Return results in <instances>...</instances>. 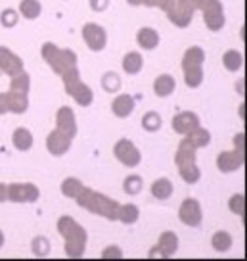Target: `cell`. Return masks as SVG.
I'll use <instances>...</instances> for the list:
<instances>
[{
    "mask_svg": "<svg viewBox=\"0 0 247 261\" xmlns=\"http://www.w3.org/2000/svg\"><path fill=\"white\" fill-rule=\"evenodd\" d=\"M77 137V119L71 108H59L56 112V129L52 130L46 139V148L52 155H64L69 152L73 144V139Z\"/></svg>",
    "mask_w": 247,
    "mask_h": 261,
    "instance_id": "cell-1",
    "label": "cell"
},
{
    "mask_svg": "<svg viewBox=\"0 0 247 261\" xmlns=\"http://www.w3.org/2000/svg\"><path fill=\"white\" fill-rule=\"evenodd\" d=\"M42 60L52 67L54 73L61 77V81L81 77L79 65H77V54L69 48H59L54 42H44L41 48Z\"/></svg>",
    "mask_w": 247,
    "mask_h": 261,
    "instance_id": "cell-2",
    "label": "cell"
},
{
    "mask_svg": "<svg viewBox=\"0 0 247 261\" xmlns=\"http://www.w3.org/2000/svg\"><path fill=\"white\" fill-rule=\"evenodd\" d=\"M199 150L198 142L194 139V135L190 133L180 140V144L176 148V155H174V163L178 167V175L182 180H186L188 185H196L201 179V169H199L198 162H196V152Z\"/></svg>",
    "mask_w": 247,
    "mask_h": 261,
    "instance_id": "cell-3",
    "label": "cell"
},
{
    "mask_svg": "<svg viewBox=\"0 0 247 261\" xmlns=\"http://www.w3.org/2000/svg\"><path fill=\"white\" fill-rule=\"evenodd\" d=\"M58 232L59 237L66 240V255L71 259L82 257L86 252V242H88V234L81 223H77L73 217L69 215H61L58 219Z\"/></svg>",
    "mask_w": 247,
    "mask_h": 261,
    "instance_id": "cell-4",
    "label": "cell"
},
{
    "mask_svg": "<svg viewBox=\"0 0 247 261\" xmlns=\"http://www.w3.org/2000/svg\"><path fill=\"white\" fill-rule=\"evenodd\" d=\"M75 202L81 205L82 210L94 213V215H100V217H106L109 221H117V212L121 205L113 198L86 187H82L81 192L75 196Z\"/></svg>",
    "mask_w": 247,
    "mask_h": 261,
    "instance_id": "cell-5",
    "label": "cell"
},
{
    "mask_svg": "<svg viewBox=\"0 0 247 261\" xmlns=\"http://www.w3.org/2000/svg\"><path fill=\"white\" fill-rule=\"evenodd\" d=\"M10 90L4 92L10 114H25L29 108V89H31V77L21 71L19 75L10 77Z\"/></svg>",
    "mask_w": 247,
    "mask_h": 261,
    "instance_id": "cell-6",
    "label": "cell"
},
{
    "mask_svg": "<svg viewBox=\"0 0 247 261\" xmlns=\"http://www.w3.org/2000/svg\"><path fill=\"white\" fill-rule=\"evenodd\" d=\"M203 62H205V50L201 46H190L182 58V71L184 81L190 89H198L203 83Z\"/></svg>",
    "mask_w": 247,
    "mask_h": 261,
    "instance_id": "cell-7",
    "label": "cell"
},
{
    "mask_svg": "<svg viewBox=\"0 0 247 261\" xmlns=\"http://www.w3.org/2000/svg\"><path fill=\"white\" fill-rule=\"evenodd\" d=\"M243 165V133L234 137V150H224L217 158V167L221 173H234Z\"/></svg>",
    "mask_w": 247,
    "mask_h": 261,
    "instance_id": "cell-8",
    "label": "cell"
},
{
    "mask_svg": "<svg viewBox=\"0 0 247 261\" xmlns=\"http://www.w3.org/2000/svg\"><path fill=\"white\" fill-rule=\"evenodd\" d=\"M8 202L14 204H35L41 198V190L33 182H12L6 187Z\"/></svg>",
    "mask_w": 247,
    "mask_h": 261,
    "instance_id": "cell-9",
    "label": "cell"
},
{
    "mask_svg": "<svg viewBox=\"0 0 247 261\" xmlns=\"http://www.w3.org/2000/svg\"><path fill=\"white\" fill-rule=\"evenodd\" d=\"M203 12V21H205L209 31H221L226 23V16H224V6L221 0H207L205 6L201 8Z\"/></svg>",
    "mask_w": 247,
    "mask_h": 261,
    "instance_id": "cell-10",
    "label": "cell"
},
{
    "mask_svg": "<svg viewBox=\"0 0 247 261\" xmlns=\"http://www.w3.org/2000/svg\"><path fill=\"white\" fill-rule=\"evenodd\" d=\"M64 87H66L67 94L73 98L79 106L86 108L94 102V92H92V89L86 85V83L81 81V77L67 79V81H64Z\"/></svg>",
    "mask_w": 247,
    "mask_h": 261,
    "instance_id": "cell-11",
    "label": "cell"
},
{
    "mask_svg": "<svg viewBox=\"0 0 247 261\" xmlns=\"http://www.w3.org/2000/svg\"><path fill=\"white\" fill-rule=\"evenodd\" d=\"M113 154H115L117 162H121L127 167H136L142 162L140 150L134 146V142L129 139L117 140L115 146H113Z\"/></svg>",
    "mask_w": 247,
    "mask_h": 261,
    "instance_id": "cell-12",
    "label": "cell"
},
{
    "mask_svg": "<svg viewBox=\"0 0 247 261\" xmlns=\"http://www.w3.org/2000/svg\"><path fill=\"white\" fill-rule=\"evenodd\" d=\"M82 39L92 52H102L107 44V31L98 23H84L82 27Z\"/></svg>",
    "mask_w": 247,
    "mask_h": 261,
    "instance_id": "cell-13",
    "label": "cell"
},
{
    "mask_svg": "<svg viewBox=\"0 0 247 261\" xmlns=\"http://www.w3.org/2000/svg\"><path fill=\"white\" fill-rule=\"evenodd\" d=\"M178 219L188 227H199L203 221V210L201 204L194 198H186L178 207Z\"/></svg>",
    "mask_w": 247,
    "mask_h": 261,
    "instance_id": "cell-14",
    "label": "cell"
},
{
    "mask_svg": "<svg viewBox=\"0 0 247 261\" xmlns=\"http://www.w3.org/2000/svg\"><path fill=\"white\" fill-rule=\"evenodd\" d=\"M178 250V237L171 232V230H165L161 232V237L157 240V244L149 250V257H173Z\"/></svg>",
    "mask_w": 247,
    "mask_h": 261,
    "instance_id": "cell-15",
    "label": "cell"
},
{
    "mask_svg": "<svg viewBox=\"0 0 247 261\" xmlns=\"http://www.w3.org/2000/svg\"><path fill=\"white\" fill-rule=\"evenodd\" d=\"M194 14H196V8L192 6V2H190V0H176L173 12H171L167 17H169L176 27L184 29V27H188V25L192 23Z\"/></svg>",
    "mask_w": 247,
    "mask_h": 261,
    "instance_id": "cell-16",
    "label": "cell"
},
{
    "mask_svg": "<svg viewBox=\"0 0 247 261\" xmlns=\"http://www.w3.org/2000/svg\"><path fill=\"white\" fill-rule=\"evenodd\" d=\"M0 71L6 73L8 77L19 75L21 71H25L23 60L6 46H0Z\"/></svg>",
    "mask_w": 247,
    "mask_h": 261,
    "instance_id": "cell-17",
    "label": "cell"
},
{
    "mask_svg": "<svg viewBox=\"0 0 247 261\" xmlns=\"http://www.w3.org/2000/svg\"><path fill=\"white\" fill-rule=\"evenodd\" d=\"M198 127H199V117H198V114H194V112H178V114L173 117V130L178 133V135H182V137L194 133Z\"/></svg>",
    "mask_w": 247,
    "mask_h": 261,
    "instance_id": "cell-18",
    "label": "cell"
},
{
    "mask_svg": "<svg viewBox=\"0 0 247 261\" xmlns=\"http://www.w3.org/2000/svg\"><path fill=\"white\" fill-rule=\"evenodd\" d=\"M134 108H136V102H134V98L131 94H119L115 96V100L111 102V112L115 117L119 119H125V117H129V115L134 112Z\"/></svg>",
    "mask_w": 247,
    "mask_h": 261,
    "instance_id": "cell-19",
    "label": "cell"
},
{
    "mask_svg": "<svg viewBox=\"0 0 247 261\" xmlns=\"http://www.w3.org/2000/svg\"><path fill=\"white\" fill-rule=\"evenodd\" d=\"M174 89H176V81H174L173 75H169V73L159 75L156 81H153V92H156L159 98L171 96L174 92Z\"/></svg>",
    "mask_w": 247,
    "mask_h": 261,
    "instance_id": "cell-20",
    "label": "cell"
},
{
    "mask_svg": "<svg viewBox=\"0 0 247 261\" xmlns=\"http://www.w3.org/2000/svg\"><path fill=\"white\" fill-rule=\"evenodd\" d=\"M136 41L140 44V48L144 50H153L159 46V33L153 29V27H142L138 35H136Z\"/></svg>",
    "mask_w": 247,
    "mask_h": 261,
    "instance_id": "cell-21",
    "label": "cell"
},
{
    "mask_svg": "<svg viewBox=\"0 0 247 261\" xmlns=\"http://www.w3.org/2000/svg\"><path fill=\"white\" fill-rule=\"evenodd\" d=\"M174 192V185L171 179H167V177H161V179L153 180V185H151V194L153 198L157 200H169Z\"/></svg>",
    "mask_w": 247,
    "mask_h": 261,
    "instance_id": "cell-22",
    "label": "cell"
},
{
    "mask_svg": "<svg viewBox=\"0 0 247 261\" xmlns=\"http://www.w3.org/2000/svg\"><path fill=\"white\" fill-rule=\"evenodd\" d=\"M12 144H14L17 150H21V152L31 150V146H33V133L29 129H25V127H19V129H16L14 135H12Z\"/></svg>",
    "mask_w": 247,
    "mask_h": 261,
    "instance_id": "cell-23",
    "label": "cell"
},
{
    "mask_svg": "<svg viewBox=\"0 0 247 261\" xmlns=\"http://www.w3.org/2000/svg\"><path fill=\"white\" fill-rule=\"evenodd\" d=\"M144 67V58L138 52H129L123 58V71L127 75H138Z\"/></svg>",
    "mask_w": 247,
    "mask_h": 261,
    "instance_id": "cell-24",
    "label": "cell"
},
{
    "mask_svg": "<svg viewBox=\"0 0 247 261\" xmlns=\"http://www.w3.org/2000/svg\"><path fill=\"white\" fill-rule=\"evenodd\" d=\"M223 65L230 71V73H236L241 69V65H243V56H241V52L236 48H230L226 50L223 54Z\"/></svg>",
    "mask_w": 247,
    "mask_h": 261,
    "instance_id": "cell-25",
    "label": "cell"
},
{
    "mask_svg": "<svg viewBox=\"0 0 247 261\" xmlns=\"http://www.w3.org/2000/svg\"><path fill=\"white\" fill-rule=\"evenodd\" d=\"M138 219H140V210H138L134 204L119 205V212H117V221H121L123 225H134Z\"/></svg>",
    "mask_w": 247,
    "mask_h": 261,
    "instance_id": "cell-26",
    "label": "cell"
},
{
    "mask_svg": "<svg viewBox=\"0 0 247 261\" xmlns=\"http://www.w3.org/2000/svg\"><path fill=\"white\" fill-rule=\"evenodd\" d=\"M234 244V238H232L230 232H226V230H219V232H214L213 237H211V246H213L217 252H228Z\"/></svg>",
    "mask_w": 247,
    "mask_h": 261,
    "instance_id": "cell-27",
    "label": "cell"
},
{
    "mask_svg": "<svg viewBox=\"0 0 247 261\" xmlns=\"http://www.w3.org/2000/svg\"><path fill=\"white\" fill-rule=\"evenodd\" d=\"M41 12L42 4L39 0H21V4H19V14L27 19H37L41 16Z\"/></svg>",
    "mask_w": 247,
    "mask_h": 261,
    "instance_id": "cell-28",
    "label": "cell"
},
{
    "mask_svg": "<svg viewBox=\"0 0 247 261\" xmlns=\"http://www.w3.org/2000/svg\"><path fill=\"white\" fill-rule=\"evenodd\" d=\"M82 187H84V185H82L79 179H75V177H67V179L61 182V194L67 196V198H73L75 200V196L81 192Z\"/></svg>",
    "mask_w": 247,
    "mask_h": 261,
    "instance_id": "cell-29",
    "label": "cell"
},
{
    "mask_svg": "<svg viewBox=\"0 0 247 261\" xmlns=\"http://www.w3.org/2000/svg\"><path fill=\"white\" fill-rule=\"evenodd\" d=\"M161 115L157 114V112H148V114H144L142 117V127L144 130H148V133H156V130L161 129Z\"/></svg>",
    "mask_w": 247,
    "mask_h": 261,
    "instance_id": "cell-30",
    "label": "cell"
},
{
    "mask_svg": "<svg viewBox=\"0 0 247 261\" xmlns=\"http://www.w3.org/2000/svg\"><path fill=\"white\" fill-rule=\"evenodd\" d=\"M142 187H144V180H142L140 175H129V177L123 180V190L131 196L142 192Z\"/></svg>",
    "mask_w": 247,
    "mask_h": 261,
    "instance_id": "cell-31",
    "label": "cell"
},
{
    "mask_svg": "<svg viewBox=\"0 0 247 261\" xmlns=\"http://www.w3.org/2000/svg\"><path fill=\"white\" fill-rule=\"evenodd\" d=\"M119 85H121V79H119L115 73H106L104 79H102V87H104L107 92H115V90L119 89Z\"/></svg>",
    "mask_w": 247,
    "mask_h": 261,
    "instance_id": "cell-32",
    "label": "cell"
},
{
    "mask_svg": "<svg viewBox=\"0 0 247 261\" xmlns=\"http://www.w3.org/2000/svg\"><path fill=\"white\" fill-rule=\"evenodd\" d=\"M17 19H19V16H17L16 10H4L2 12V16H0V23L4 25V27H14V25H17Z\"/></svg>",
    "mask_w": 247,
    "mask_h": 261,
    "instance_id": "cell-33",
    "label": "cell"
},
{
    "mask_svg": "<svg viewBox=\"0 0 247 261\" xmlns=\"http://www.w3.org/2000/svg\"><path fill=\"white\" fill-rule=\"evenodd\" d=\"M174 4H176V0H148V6H149V8H153V6H156V8L163 10L167 16H169V14L173 12Z\"/></svg>",
    "mask_w": 247,
    "mask_h": 261,
    "instance_id": "cell-34",
    "label": "cell"
},
{
    "mask_svg": "<svg viewBox=\"0 0 247 261\" xmlns=\"http://www.w3.org/2000/svg\"><path fill=\"white\" fill-rule=\"evenodd\" d=\"M243 194H234L230 198V202H228V207H230V212H234L236 215H243Z\"/></svg>",
    "mask_w": 247,
    "mask_h": 261,
    "instance_id": "cell-35",
    "label": "cell"
},
{
    "mask_svg": "<svg viewBox=\"0 0 247 261\" xmlns=\"http://www.w3.org/2000/svg\"><path fill=\"white\" fill-rule=\"evenodd\" d=\"M33 250H35V253H37V255H44V253H48V250H50V242L46 240V238H42V237L35 238V240H33Z\"/></svg>",
    "mask_w": 247,
    "mask_h": 261,
    "instance_id": "cell-36",
    "label": "cell"
},
{
    "mask_svg": "<svg viewBox=\"0 0 247 261\" xmlns=\"http://www.w3.org/2000/svg\"><path fill=\"white\" fill-rule=\"evenodd\" d=\"M102 257H123V252L117 246H109L107 250L102 252Z\"/></svg>",
    "mask_w": 247,
    "mask_h": 261,
    "instance_id": "cell-37",
    "label": "cell"
},
{
    "mask_svg": "<svg viewBox=\"0 0 247 261\" xmlns=\"http://www.w3.org/2000/svg\"><path fill=\"white\" fill-rule=\"evenodd\" d=\"M90 6L94 10L102 12V10H106L107 6H109V0H90Z\"/></svg>",
    "mask_w": 247,
    "mask_h": 261,
    "instance_id": "cell-38",
    "label": "cell"
},
{
    "mask_svg": "<svg viewBox=\"0 0 247 261\" xmlns=\"http://www.w3.org/2000/svg\"><path fill=\"white\" fill-rule=\"evenodd\" d=\"M2 114H8V104H6V96H4V92L0 94V115Z\"/></svg>",
    "mask_w": 247,
    "mask_h": 261,
    "instance_id": "cell-39",
    "label": "cell"
},
{
    "mask_svg": "<svg viewBox=\"0 0 247 261\" xmlns=\"http://www.w3.org/2000/svg\"><path fill=\"white\" fill-rule=\"evenodd\" d=\"M2 202H8V194H6V185L0 182V204Z\"/></svg>",
    "mask_w": 247,
    "mask_h": 261,
    "instance_id": "cell-40",
    "label": "cell"
},
{
    "mask_svg": "<svg viewBox=\"0 0 247 261\" xmlns=\"http://www.w3.org/2000/svg\"><path fill=\"white\" fill-rule=\"evenodd\" d=\"M190 2H192V6H194L196 10H201L203 6H205L207 0H190Z\"/></svg>",
    "mask_w": 247,
    "mask_h": 261,
    "instance_id": "cell-41",
    "label": "cell"
},
{
    "mask_svg": "<svg viewBox=\"0 0 247 261\" xmlns=\"http://www.w3.org/2000/svg\"><path fill=\"white\" fill-rule=\"evenodd\" d=\"M131 6H148V0H127Z\"/></svg>",
    "mask_w": 247,
    "mask_h": 261,
    "instance_id": "cell-42",
    "label": "cell"
},
{
    "mask_svg": "<svg viewBox=\"0 0 247 261\" xmlns=\"http://www.w3.org/2000/svg\"><path fill=\"white\" fill-rule=\"evenodd\" d=\"M2 246H4V232L0 230V248H2Z\"/></svg>",
    "mask_w": 247,
    "mask_h": 261,
    "instance_id": "cell-43",
    "label": "cell"
}]
</instances>
